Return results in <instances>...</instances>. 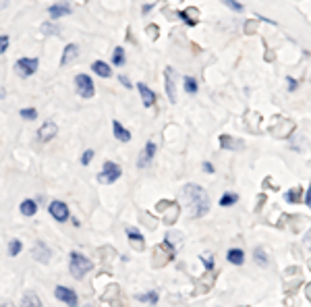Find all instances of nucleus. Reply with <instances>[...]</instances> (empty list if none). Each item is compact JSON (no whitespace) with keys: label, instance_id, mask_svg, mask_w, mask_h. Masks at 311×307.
Wrapping results in <instances>:
<instances>
[{"label":"nucleus","instance_id":"nucleus-20","mask_svg":"<svg viewBox=\"0 0 311 307\" xmlns=\"http://www.w3.org/2000/svg\"><path fill=\"white\" fill-rule=\"evenodd\" d=\"M183 87H185V92H187L189 96H195L197 90H199V83H197V79H195L193 75H185V77H183Z\"/></svg>","mask_w":311,"mask_h":307},{"label":"nucleus","instance_id":"nucleus-40","mask_svg":"<svg viewBox=\"0 0 311 307\" xmlns=\"http://www.w3.org/2000/svg\"><path fill=\"white\" fill-rule=\"evenodd\" d=\"M303 243H305V247H309V249H311V229H309L307 235L303 237Z\"/></svg>","mask_w":311,"mask_h":307},{"label":"nucleus","instance_id":"nucleus-28","mask_svg":"<svg viewBox=\"0 0 311 307\" xmlns=\"http://www.w3.org/2000/svg\"><path fill=\"white\" fill-rule=\"evenodd\" d=\"M21 251H23V243L19 239H13L11 243H8V255H11V257H17Z\"/></svg>","mask_w":311,"mask_h":307},{"label":"nucleus","instance_id":"nucleus-4","mask_svg":"<svg viewBox=\"0 0 311 307\" xmlns=\"http://www.w3.org/2000/svg\"><path fill=\"white\" fill-rule=\"evenodd\" d=\"M37 68H39V61L37 58H29V56H23V58H19V61L15 63V73L21 77V79H29L32 75L37 73Z\"/></svg>","mask_w":311,"mask_h":307},{"label":"nucleus","instance_id":"nucleus-22","mask_svg":"<svg viewBox=\"0 0 311 307\" xmlns=\"http://www.w3.org/2000/svg\"><path fill=\"white\" fill-rule=\"evenodd\" d=\"M112 65L114 67H125L127 65V54H125V48L123 46H116L114 52H112Z\"/></svg>","mask_w":311,"mask_h":307},{"label":"nucleus","instance_id":"nucleus-10","mask_svg":"<svg viewBox=\"0 0 311 307\" xmlns=\"http://www.w3.org/2000/svg\"><path fill=\"white\" fill-rule=\"evenodd\" d=\"M56 133H58V125L56 123H52V121H46L42 127L37 129V139L39 141H50V139H54L56 137Z\"/></svg>","mask_w":311,"mask_h":307},{"label":"nucleus","instance_id":"nucleus-13","mask_svg":"<svg viewBox=\"0 0 311 307\" xmlns=\"http://www.w3.org/2000/svg\"><path fill=\"white\" fill-rule=\"evenodd\" d=\"M135 90L139 92V98H141V102H143V106L145 108H152L154 104H156V94L149 90V87L145 85V83H137L135 85Z\"/></svg>","mask_w":311,"mask_h":307},{"label":"nucleus","instance_id":"nucleus-41","mask_svg":"<svg viewBox=\"0 0 311 307\" xmlns=\"http://www.w3.org/2000/svg\"><path fill=\"white\" fill-rule=\"evenodd\" d=\"M149 11H152V4H143V8H141V13H143V15H147Z\"/></svg>","mask_w":311,"mask_h":307},{"label":"nucleus","instance_id":"nucleus-30","mask_svg":"<svg viewBox=\"0 0 311 307\" xmlns=\"http://www.w3.org/2000/svg\"><path fill=\"white\" fill-rule=\"evenodd\" d=\"M42 34H46V37H48V35H58V34H60V27L54 25V23H48V21H46V23L42 25Z\"/></svg>","mask_w":311,"mask_h":307},{"label":"nucleus","instance_id":"nucleus-27","mask_svg":"<svg viewBox=\"0 0 311 307\" xmlns=\"http://www.w3.org/2000/svg\"><path fill=\"white\" fill-rule=\"evenodd\" d=\"M237 202H239V195H237V193H224L222 197H220V205H222V207L235 205Z\"/></svg>","mask_w":311,"mask_h":307},{"label":"nucleus","instance_id":"nucleus-35","mask_svg":"<svg viewBox=\"0 0 311 307\" xmlns=\"http://www.w3.org/2000/svg\"><path fill=\"white\" fill-rule=\"evenodd\" d=\"M118 81L123 83V85L127 87V90H133V83H131V79H129L127 75H118Z\"/></svg>","mask_w":311,"mask_h":307},{"label":"nucleus","instance_id":"nucleus-3","mask_svg":"<svg viewBox=\"0 0 311 307\" xmlns=\"http://www.w3.org/2000/svg\"><path fill=\"white\" fill-rule=\"evenodd\" d=\"M120 176H123V168H120V164L106 160L104 166H102V171L98 172V183H102V185H112V183H116V181L120 179Z\"/></svg>","mask_w":311,"mask_h":307},{"label":"nucleus","instance_id":"nucleus-7","mask_svg":"<svg viewBox=\"0 0 311 307\" xmlns=\"http://www.w3.org/2000/svg\"><path fill=\"white\" fill-rule=\"evenodd\" d=\"M54 297H56L58 301L67 303L69 307H77V305H79V297H77V293H75L73 289H69V286L58 284L56 289H54Z\"/></svg>","mask_w":311,"mask_h":307},{"label":"nucleus","instance_id":"nucleus-9","mask_svg":"<svg viewBox=\"0 0 311 307\" xmlns=\"http://www.w3.org/2000/svg\"><path fill=\"white\" fill-rule=\"evenodd\" d=\"M73 13V8H71V4L69 2H54V4H50L48 6V17L50 19H63V17H67V15H71Z\"/></svg>","mask_w":311,"mask_h":307},{"label":"nucleus","instance_id":"nucleus-2","mask_svg":"<svg viewBox=\"0 0 311 307\" xmlns=\"http://www.w3.org/2000/svg\"><path fill=\"white\" fill-rule=\"evenodd\" d=\"M69 270H71V276L75 280H83L85 274L89 270H94L92 260H87L83 253L79 251H71V262H69Z\"/></svg>","mask_w":311,"mask_h":307},{"label":"nucleus","instance_id":"nucleus-33","mask_svg":"<svg viewBox=\"0 0 311 307\" xmlns=\"http://www.w3.org/2000/svg\"><path fill=\"white\" fill-rule=\"evenodd\" d=\"M94 156H96V152H94V150H85V152L81 154V164H83V166H87L89 162L94 160Z\"/></svg>","mask_w":311,"mask_h":307},{"label":"nucleus","instance_id":"nucleus-29","mask_svg":"<svg viewBox=\"0 0 311 307\" xmlns=\"http://www.w3.org/2000/svg\"><path fill=\"white\" fill-rule=\"evenodd\" d=\"M19 116H21L23 121H35L37 110H35V108H21V110H19Z\"/></svg>","mask_w":311,"mask_h":307},{"label":"nucleus","instance_id":"nucleus-36","mask_svg":"<svg viewBox=\"0 0 311 307\" xmlns=\"http://www.w3.org/2000/svg\"><path fill=\"white\" fill-rule=\"evenodd\" d=\"M286 85H288V92H295L297 87H299V81H297V79H293V77H286Z\"/></svg>","mask_w":311,"mask_h":307},{"label":"nucleus","instance_id":"nucleus-37","mask_svg":"<svg viewBox=\"0 0 311 307\" xmlns=\"http://www.w3.org/2000/svg\"><path fill=\"white\" fill-rule=\"evenodd\" d=\"M202 171L207 172V174H214V164H212V162H207V160L202 162Z\"/></svg>","mask_w":311,"mask_h":307},{"label":"nucleus","instance_id":"nucleus-25","mask_svg":"<svg viewBox=\"0 0 311 307\" xmlns=\"http://www.w3.org/2000/svg\"><path fill=\"white\" fill-rule=\"evenodd\" d=\"M137 301H141V303H149V305H156L158 303V291H149V293H145V295H137L135 297Z\"/></svg>","mask_w":311,"mask_h":307},{"label":"nucleus","instance_id":"nucleus-17","mask_svg":"<svg viewBox=\"0 0 311 307\" xmlns=\"http://www.w3.org/2000/svg\"><path fill=\"white\" fill-rule=\"evenodd\" d=\"M226 260L233 266H243L245 264V251L239 249V247H233V249L226 251Z\"/></svg>","mask_w":311,"mask_h":307},{"label":"nucleus","instance_id":"nucleus-26","mask_svg":"<svg viewBox=\"0 0 311 307\" xmlns=\"http://www.w3.org/2000/svg\"><path fill=\"white\" fill-rule=\"evenodd\" d=\"M253 260H255V264H257V266H264V268H266V266L270 264L268 255H266V251L262 249V247H257V249H255V253H253Z\"/></svg>","mask_w":311,"mask_h":307},{"label":"nucleus","instance_id":"nucleus-38","mask_svg":"<svg viewBox=\"0 0 311 307\" xmlns=\"http://www.w3.org/2000/svg\"><path fill=\"white\" fill-rule=\"evenodd\" d=\"M303 204L311 210V185L307 187V191H305V197H303Z\"/></svg>","mask_w":311,"mask_h":307},{"label":"nucleus","instance_id":"nucleus-12","mask_svg":"<svg viewBox=\"0 0 311 307\" xmlns=\"http://www.w3.org/2000/svg\"><path fill=\"white\" fill-rule=\"evenodd\" d=\"M156 150H158L156 143H154V141H147L145 147H143V152H141V156H139V160H137V166H139V168H145L149 162L154 160Z\"/></svg>","mask_w":311,"mask_h":307},{"label":"nucleus","instance_id":"nucleus-21","mask_svg":"<svg viewBox=\"0 0 311 307\" xmlns=\"http://www.w3.org/2000/svg\"><path fill=\"white\" fill-rule=\"evenodd\" d=\"M127 237H129V241H131V243H135L137 247H141L143 245V241H145V237L141 235V233H139L137 229H135V226H127Z\"/></svg>","mask_w":311,"mask_h":307},{"label":"nucleus","instance_id":"nucleus-14","mask_svg":"<svg viewBox=\"0 0 311 307\" xmlns=\"http://www.w3.org/2000/svg\"><path fill=\"white\" fill-rule=\"evenodd\" d=\"M112 133H114V137H116L120 143H129V141L133 139L131 131H129V129H125L120 121H112Z\"/></svg>","mask_w":311,"mask_h":307},{"label":"nucleus","instance_id":"nucleus-6","mask_svg":"<svg viewBox=\"0 0 311 307\" xmlns=\"http://www.w3.org/2000/svg\"><path fill=\"white\" fill-rule=\"evenodd\" d=\"M48 212H50V216H52L56 222H67L69 218H71V214H69V205L65 202H60V200L50 202Z\"/></svg>","mask_w":311,"mask_h":307},{"label":"nucleus","instance_id":"nucleus-18","mask_svg":"<svg viewBox=\"0 0 311 307\" xmlns=\"http://www.w3.org/2000/svg\"><path fill=\"white\" fill-rule=\"evenodd\" d=\"M220 147L222 150H243L245 147V143L243 141H237V139H233V137H228V135H222L220 137Z\"/></svg>","mask_w":311,"mask_h":307},{"label":"nucleus","instance_id":"nucleus-5","mask_svg":"<svg viewBox=\"0 0 311 307\" xmlns=\"http://www.w3.org/2000/svg\"><path fill=\"white\" fill-rule=\"evenodd\" d=\"M75 90H77V94L81 98H85V100H89V98L96 96V85L92 81V77L85 75V73L75 75Z\"/></svg>","mask_w":311,"mask_h":307},{"label":"nucleus","instance_id":"nucleus-1","mask_svg":"<svg viewBox=\"0 0 311 307\" xmlns=\"http://www.w3.org/2000/svg\"><path fill=\"white\" fill-rule=\"evenodd\" d=\"M183 197L189 202V210H191L193 218H202L209 212V197H207L204 187L189 183L183 189Z\"/></svg>","mask_w":311,"mask_h":307},{"label":"nucleus","instance_id":"nucleus-34","mask_svg":"<svg viewBox=\"0 0 311 307\" xmlns=\"http://www.w3.org/2000/svg\"><path fill=\"white\" fill-rule=\"evenodd\" d=\"M8 42H11L8 35H0V54H4L8 50Z\"/></svg>","mask_w":311,"mask_h":307},{"label":"nucleus","instance_id":"nucleus-19","mask_svg":"<svg viewBox=\"0 0 311 307\" xmlns=\"http://www.w3.org/2000/svg\"><path fill=\"white\" fill-rule=\"evenodd\" d=\"M19 210H21L23 216L32 218V216H35V212H37V202H35V200H23L21 205H19Z\"/></svg>","mask_w":311,"mask_h":307},{"label":"nucleus","instance_id":"nucleus-23","mask_svg":"<svg viewBox=\"0 0 311 307\" xmlns=\"http://www.w3.org/2000/svg\"><path fill=\"white\" fill-rule=\"evenodd\" d=\"M21 307H42V301L35 293H25L21 299Z\"/></svg>","mask_w":311,"mask_h":307},{"label":"nucleus","instance_id":"nucleus-15","mask_svg":"<svg viewBox=\"0 0 311 307\" xmlns=\"http://www.w3.org/2000/svg\"><path fill=\"white\" fill-rule=\"evenodd\" d=\"M77 56H79V46L77 44H67L65 50H63V58H60V67L71 65Z\"/></svg>","mask_w":311,"mask_h":307},{"label":"nucleus","instance_id":"nucleus-11","mask_svg":"<svg viewBox=\"0 0 311 307\" xmlns=\"http://www.w3.org/2000/svg\"><path fill=\"white\" fill-rule=\"evenodd\" d=\"M32 255H34L35 262L48 264V262H50V247H48L44 241H37V243L34 245V249H32Z\"/></svg>","mask_w":311,"mask_h":307},{"label":"nucleus","instance_id":"nucleus-8","mask_svg":"<svg viewBox=\"0 0 311 307\" xmlns=\"http://www.w3.org/2000/svg\"><path fill=\"white\" fill-rule=\"evenodd\" d=\"M164 85H166V96L170 102H176V83H174V68L166 67L164 68Z\"/></svg>","mask_w":311,"mask_h":307},{"label":"nucleus","instance_id":"nucleus-31","mask_svg":"<svg viewBox=\"0 0 311 307\" xmlns=\"http://www.w3.org/2000/svg\"><path fill=\"white\" fill-rule=\"evenodd\" d=\"M178 19H183L185 25H189V27H195L197 25V19H193L191 15H189V11H178Z\"/></svg>","mask_w":311,"mask_h":307},{"label":"nucleus","instance_id":"nucleus-32","mask_svg":"<svg viewBox=\"0 0 311 307\" xmlns=\"http://www.w3.org/2000/svg\"><path fill=\"white\" fill-rule=\"evenodd\" d=\"M224 4L230 8V11H235V13H243L245 11V6L239 2V0H224Z\"/></svg>","mask_w":311,"mask_h":307},{"label":"nucleus","instance_id":"nucleus-43","mask_svg":"<svg viewBox=\"0 0 311 307\" xmlns=\"http://www.w3.org/2000/svg\"><path fill=\"white\" fill-rule=\"evenodd\" d=\"M2 307H15V305H13V303H6V305H2Z\"/></svg>","mask_w":311,"mask_h":307},{"label":"nucleus","instance_id":"nucleus-39","mask_svg":"<svg viewBox=\"0 0 311 307\" xmlns=\"http://www.w3.org/2000/svg\"><path fill=\"white\" fill-rule=\"evenodd\" d=\"M199 260H202V262H204V266H206V268H207V270H212V268H214V260H207V257H204V255H202V257H199Z\"/></svg>","mask_w":311,"mask_h":307},{"label":"nucleus","instance_id":"nucleus-24","mask_svg":"<svg viewBox=\"0 0 311 307\" xmlns=\"http://www.w3.org/2000/svg\"><path fill=\"white\" fill-rule=\"evenodd\" d=\"M284 200H286V204H301L303 202V191H301L299 187H295V189L284 193Z\"/></svg>","mask_w":311,"mask_h":307},{"label":"nucleus","instance_id":"nucleus-16","mask_svg":"<svg viewBox=\"0 0 311 307\" xmlns=\"http://www.w3.org/2000/svg\"><path fill=\"white\" fill-rule=\"evenodd\" d=\"M92 71H94L98 77H102V79L112 77V67H110L108 63H104V61H94V63H92Z\"/></svg>","mask_w":311,"mask_h":307},{"label":"nucleus","instance_id":"nucleus-42","mask_svg":"<svg viewBox=\"0 0 311 307\" xmlns=\"http://www.w3.org/2000/svg\"><path fill=\"white\" fill-rule=\"evenodd\" d=\"M4 96H6V92H4V90H0V100H2Z\"/></svg>","mask_w":311,"mask_h":307}]
</instances>
